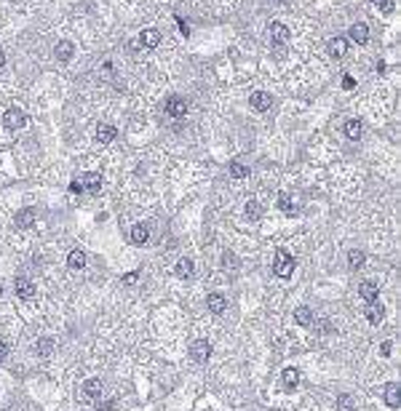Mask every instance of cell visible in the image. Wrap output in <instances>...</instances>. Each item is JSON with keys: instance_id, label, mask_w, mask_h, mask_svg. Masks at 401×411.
<instances>
[{"instance_id": "39", "label": "cell", "mask_w": 401, "mask_h": 411, "mask_svg": "<svg viewBox=\"0 0 401 411\" xmlns=\"http://www.w3.org/2000/svg\"><path fill=\"white\" fill-rule=\"evenodd\" d=\"M176 24H180V29H182V35H190V27H188V24H184V21H182L180 16H176Z\"/></svg>"}, {"instance_id": "32", "label": "cell", "mask_w": 401, "mask_h": 411, "mask_svg": "<svg viewBox=\"0 0 401 411\" xmlns=\"http://www.w3.org/2000/svg\"><path fill=\"white\" fill-rule=\"evenodd\" d=\"M374 5L380 8V13H393V8H396L393 0H374Z\"/></svg>"}, {"instance_id": "27", "label": "cell", "mask_w": 401, "mask_h": 411, "mask_svg": "<svg viewBox=\"0 0 401 411\" xmlns=\"http://www.w3.org/2000/svg\"><path fill=\"white\" fill-rule=\"evenodd\" d=\"M278 208L284 214H297V208H294V200L289 198V192H281L278 195Z\"/></svg>"}, {"instance_id": "10", "label": "cell", "mask_w": 401, "mask_h": 411, "mask_svg": "<svg viewBox=\"0 0 401 411\" xmlns=\"http://www.w3.org/2000/svg\"><path fill=\"white\" fill-rule=\"evenodd\" d=\"M300 377H302V371H300V369H284V374H281V385H284V390H297Z\"/></svg>"}, {"instance_id": "40", "label": "cell", "mask_w": 401, "mask_h": 411, "mask_svg": "<svg viewBox=\"0 0 401 411\" xmlns=\"http://www.w3.org/2000/svg\"><path fill=\"white\" fill-rule=\"evenodd\" d=\"M6 64V56H3V51H0V67H3Z\"/></svg>"}, {"instance_id": "25", "label": "cell", "mask_w": 401, "mask_h": 411, "mask_svg": "<svg viewBox=\"0 0 401 411\" xmlns=\"http://www.w3.org/2000/svg\"><path fill=\"white\" fill-rule=\"evenodd\" d=\"M176 275H180V278H192V275H196V265H192V259H180V262H176Z\"/></svg>"}, {"instance_id": "18", "label": "cell", "mask_w": 401, "mask_h": 411, "mask_svg": "<svg viewBox=\"0 0 401 411\" xmlns=\"http://www.w3.org/2000/svg\"><path fill=\"white\" fill-rule=\"evenodd\" d=\"M67 267H70V270H83V267H86V251L72 249L70 254H67Z\"/></svg>"}, {"instance_id": "21", "label": "cell", "mask_w": 401, "mask_h": 411, "mask_svg": "<svg viewBox=\"0 0 401 411\" xmlns=\"http://www.w3.org/2000/svg\"><path fill=\"white\" fill-rule=\"evenodd\" d=\"M358 294H361V299L374 302V299H377V294H380V289H377V283H372V281H364V283L358 286Z\"/></svg>"}, {"instance_id": "14", "label": "cell", "mask_w": 401, "mask_h": 411, "mask_svg": "<svg viewBox=\"0 0 401 411\" xmlns=\"http://www.w3.org/2000/svg\"><path fill=\"white\" fill-rule=\"evenodd\" d=\"M99 395H102V382H99L96 377L86 379V382H83V398L94 401V398H99Z\"/></svg>"}, {"instance_id": "7", "label": "cell", "mask_w": 401, "mask_h": 411, "mask_svg": "<svg viewBox=\"0 0 401 411\" xmlns=\"http://www.w3.org/2000/svg\"><path fill=\"white\" fill-rule=\"evenodd\" d=\"M166 112L172 115V118H184V115H188V102H184L182 96H172L166 102Z\"/></svg>"}, {"instance_id": "22", "label": "cell", "mask_w": 401, "mask_h": 411, "mask_svg": "<svg viewBox=\"0 0 401 411\" xmlns=\"http://www.w3.org/2000/svg\"><path fill=\"white\" fill-rule=\"evenodd\" d=\"M112 139H115V126H110V123H102V126L96 128V142L110 144Z\"/></svg>"}, {"instance_id": "28", "label": "cell", "mask_w": 401, "mask_h": 411, "mask_svg": "<svg viewBox=\"0 0 401 411\" xmlns=\"http://www.w3.org/2000/svg\"><path fill=\"white\" fill-rule=\"evenodd\" d=\"M230 176H233V179L249 176V166H244V163H230Z\"/></svg>"}, {"instance_id": "16", "label": "cell", "mask_w": 401, "mask_h": 411, "mask_svg": "<svg viewBox=\"0 0 401 411\" xmlns=\"http://www.w3.org/2000/svg\"><path fill=\"white\" fill-rule=\"evenodd\" d=\"M131 240H134L136 246H144L150 240V227H148V224H142V222L134 224V227H131Z\"/></svg>"}, {"instance_id": "36", "label": "cell", "mask_w": 401, "mask_h": 411, "mask_svg": "<svg viewBox=\"0 0 401 411\" xmlns=\"http://www.w3.org/2000/svg\"><path fill=\"white\" fill-rule=\"evenodd\" d=\"M6 355H8V342H6V339H0V361H3Z\"/></svg>"}, {"instance_id": "12", "label": "cell", "mask_w": 401, "mask_h": 411, "mask_svg": "<svg viewBox=\"0 0 401 411\" xmlns=\"http://www.w3.org/2000/svg\"><path fill=\"white\" fill-rule=\"evenodd\" d=\"M14 289H16V294H19L22 299H32L35 297V283L30 281V278H16Z\"/></svg>"}, {"instance_id": "31", "label": "cell", "mask_w": 401, "mask_h": 411, "mask_svg": "<svg viewBox=\"0 0 401 411\" xmlns=\"http://www.w3.org/2000/svg\"><path fill=\"white\" fill-rule=\"evenodd\" d=\"M353 406H356V403H353V398H350L348 393L337 398V411H353Z\"/></svg>"}, {"instance_id": "38", "label": "cell", "mask_w": 401, "mask_h": 411, "mask_svg": "<svg viewBox=\"0 0 401 411\" xmlns=\"http://www.w3.org/2000/svg\"><path fill=\"white\" fill-rule=\"evenodd\" d=\"M390 350H393L390 342H382V345H380V355H390Z\"/></svg>"}, {"instance_id": "2", "label": "cell", "mask_w": 401, "mask_h": 411, "mask_svg": "<svg viewBox=\"0 0 401 411\" xmlns=\"http://www.w3.org/2000/svg\"><path fill=\"white\" fill-rule=\"evenodd\" d=\"M190 358L196 363H206L212 358V345L206 342V339H198V342L190 345Z\"/></svg>"}, {"instance_id": "23", "label": "cell", "mask_w": 401, "mask_h": 411, "mask_svg": "<svg viewBox=\"0 0 401 411\" xmlns=\"http://www.w3.org/2000/svg\"><path fill=\"white\" fill-rule=\"evenodd\" d=\"M364 262H366V257H364V251H361V249H350L348 251V267L350 270H361V267H364Z\"/></svg>"}, {"instance_id": "29", "label": "cell", "mask_w": 401, "mask_h": 411, "mask_svg": "<svg viewBox=\"0 0 401 411\" xmlns=\"http://www.w3.org/2000/svg\"><path fill=\"white\" fill-rule=\"evenodd\" d=\"M246 216H249L252 222H257L260 216H262V208H260L257 200H249V203H246Z\"/></svg>"}, {"instance_id": "9", "label": "cell", "mask_w": 401, "mask_h": 411, "mask_svg": "<svg viewBox=\"0 0 401 411\" xmlns=\"http://www.w3.org/2000/svg\"><path fill=\"white\" fill-rule=\"evenodd\" d=\"M326 51H329V56L342 59L345 53H348V40H345V37H332V40L326 43Z\"/></svg>"}, {"instance_id": "4", "label": "cell", "mask_w": 401, "mask_h": 411, "mask_svg": "<svg viewBox=\"0 0 401 411\" xmlns=\"http://www.w3.org/2000/svg\"><path fill=\"white\" fill-rule=\"evenodd\" d=\"M3 123H6V128H24L27 115L22 112L19 107H11V110H6V115H3Z\"/></svg>"}, {"instance_id": "6", "label": "cell", "mask_w": 401, "mask_h": 411, "mask_svg": "<svg viewBox=\"0 0 401 411\" xmlns=\"http://www.w3.org/2000/svg\"><path fill=\"white\" fill-rule=\"evenodd\" d=\"M382 398H385V406L398 409V406H401V390H398V382H388V385H385Z\"/></svg>"}, {"instance_id": "33", "label": "cell", "mask_w": 401, "mask_h": 411, "mask_svg": "<svg viewBox=\"0 0 401 411\" xmlns=\"http://www.w3.org/2000/svg\"><path fill=\"white\" fill-rule=\"evenodd\" d=\"M222 267H230V270H236V267H238V259H236V254H230V251H225V254H222Z\"/></svg>"}, {"instance_id": "15", "label": "cell", "mask_w": 401, "mask_h": 411, "mask_svg": "<svg viewBox=\"0 0 401 411\" xmlns=\"http://www.w3.org/2000/svg\"><path fill=\"white\" fill-rule=\"evenodd\" d=\"M382 318H385V307H382L377 299L369 302V307H366V321L377 326V323H382Z\"/></svg>"}, {"instance_id": "1", "label": "cell", "mask_w": 401, "mask_h": 411, "mask_svg": "<svg viewBox=\"0 0 401 411\" xmlns=\"http://www.w3.org/2000/svg\"><path fill=\"white\" fill-rule=\"evenodd\" d=\"M294 259H292V254L286 249H278L276 251V259H273V273L278 278H292V273H294Z\"/></svg>"}, {"instance_id": "20", "label": "cell", "mask_w": 401, "mask_h": 411, "mask_svg": "<svg viewBox=\"0 0 401 411\" xmlns=\"http://www.w3.org/2000/svg\"><path fill=\"white\" fill-rule=\"evenodd\" d=\"M158 43H160V32H158V29H142L140 45H144V48H156Z\"/></svg>"}, {"instance_id": "13", "label": "cell", "mask_w": 401, "mask_h": 411, "mask_svg": "<svg viewBox=\"0 0 401 411\" xmlns=\"http://www.w3.org/2000/svg\"><path fill=\"white\" fill-rule=\"evenodd\" d=\"M102 174H96V171H91V174H83L80 176V184H83V190H91V192H99L102 190Z\"/></svg>"}, {"instance_id": "5", "label": "cell", "mask_w": 401, "mask_h": 411, "mask_svg": "<svg viewBox=\"0 0 401 411\" xmlns=\"http://www.w3.org/2000/svg\"><path fill=\"white\" fill-rule=\"evenodd\" d=\"M206 307H209V313H214V315H222L228 310V299L222 297L220 291H212L209 297H206Z\"/></svg>"}, {"instance_id": "34", "label": "cell", "mask_w": 401, "mask_h": 411, "mask_svg": "<svg viewBox=\"0 0 401 411\" xmlns=\"http://www.w3.org/2000/svg\"><path fill=\"white\" fill-rule=\"evenodd\" d=\"M136 281H140V273H126V275L120 278L123 286H131V283H136Z\"/></svg>"}, {"instance_id": "8", "label": "cell", "mask_w": 401, "mask_h": 411, "mask_svg": "<svg viewBox=\"0 0 401 411\" xmlns=\"http://www.w3.org/2000/svg\"><path fill=\"white\" fill-rule=\"evenodd\" d=\"M348 35H350V40H353V43H358V45L369 43V27L364 24V21H356V24H350Z\"/></svg>"}, {"instance_id": "30", "label": "cell", "mask_w": 401, "mask_h": 411, "mask_svg": "<svg viewBox=\"0 0 401 411\" xmlns=\"http://www.w3.org/2000/svg\"><path fill=\"white\" fill-rule=\"evenodd\" d=\"M35 350H38V355H43V358H48V355L54 353V342H51V339H40V342L35 345Z\"/></svg>"}, {"instance_id": "37", "label": "cell", "mask_w": 401, "mask_h": 411, "mask_svg": "<svg viewBox=\"0 0 401 411\" xmlns=\"http://www.w3.org/2000/svg\"><path fill=\"white\" fill-rule=\"evenodd\" d=\"M70 192H83V184H80V179H72V182H70Z\"/></svg>"}, {"instance_id": "24", "label": "cell", "mask_w": 401, "mask_h": 411, "mask_svg": "<svg viewBox=\"0 0 401 411\" xmlns=\"http://www.w3.org/2000/svg\"><path fill=\"white\" fill-rule=\"evenodd\" d=\"M345 136H348L350 142H358V139H361V120L353 118V120L345 123Z\"/></svg>"}, {"instance_id": "19", "label": "cell", "mask_w": 401, "mask_h": 411, "mask_svg": "<svg viewBox=\"0 0 401 411\" xmlns=\"http://www.w3.org/2000/svg\"><path fill=\"white\" fill-rule=\"evenodd\" d=\"M54 53H56V59L59 61H70L72 59V53H75V45L70 40H59L56 43V48H54Z\"/></svg>"}, {"instance_id": "11", "label": "cell", "mask_w": 401, "mask_h": 411, "mask_svg": "<svg viewBox=\"0 0 401 411\" xmlns=\"http://www.w3.org/2000/svg\"><path fill=\"white\" fill-rule=\"evenodd\" d=\"M249 102H252V107H254V110H257V112H265V110H270V102H273V96H270V94H265V91H254Z\"/></svg>"}, {"instance_id": "17", "label": "cell", "mask_w": 401, "mask_h": 411, "mask_svg": "<svg viewBox=\"0 0 401 411\" xmlns=\"http://www.w3.org/2000/svg\"><path fill=\"white\" fill-rule=\"evenodd\" d=\"M32 222H35V208H22V211L14 216V224H16L19 230H27Z\"/></svg>"}, {"instance_id": "35", "label": "cell", "mask_w": 401, "mask_h": 411, "mask_svg": "<svg viewBox=\"0 0 401 411\" xmlns=\"http://www.w3.org/2000/svg\"><path fill=\"white\" fill-rule=\"evenodd\" d=\"M353 86H356V80H353L350 75H345V77H342V88H345V91H353Z\"/></svg>"}, {"instance_id": "3", "label": "cell", "mask_w": 401, "mask_h": 411, "mask_svg": "<svg viewBox=\"0 0 401 411\" xmlns=\"http://www.w3.org/2000/svg\"><path fill=\"white\" fill-rule=\"evenodd\" d=\"M289 27L286 24H281V21H273L270 24V43L276 45V48H281V45H286L289 43Z\"/></svg>"}, {"instance_id": "26", "label": "cell", "mask_w": 401, "mask_h": 411, "mask_svg": "<svg viewBox=\"0 0 401 411\" xmlns=\"http://www.w3.org/2000/svg\"><path fill=\"white\" fill-rule=\"evenodd\" d=\"M294 321H297L300 326H310V323H313V310L305 307V305L297 307V310H294Z\"/></svg>"}]
</instances>
